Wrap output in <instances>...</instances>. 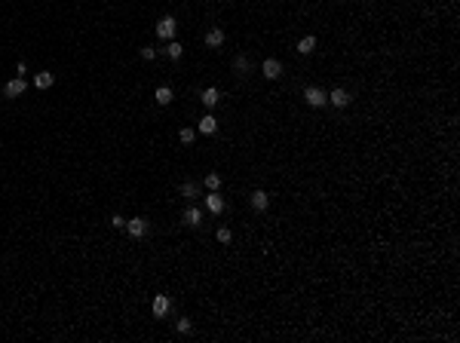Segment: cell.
I'll list each match as a JSON object with an SVG mask.
<instances>
[{
  "label": "cell",
  "mask_w": 460,
  "mask_h": 343,
  "mask_svg": "<svg viewBox=\"0 0 460 343\" xmlns=\"http://www.w3.org/2000/svg\"><path fill=\"white\" fill-rule=\"evenodd\" d=\"M304 101L310 107H325L328 104V92H325V89H319V86H307L304 89Z\"/></svg>",
  "instance_id": "6da1fadb"
},
{
  "label": "cell",
  "mask_w": 460,
  "mask_h": 343,
  "mask_svg": "<svg viewBox=\"0 0 460 343\" xmlns=\"http://www.w3.org/2000/svg\"><path fill=\"white\" fill-rule=\"evenodd\" d=\"M175 31H178V22H175L172 15H163V19L156 22V37L160 40H175Z\"/></svg>",
  "instance_id": "7a4b0ae2"
},
{
  "label": "cell",
  "mask_w": 460,
  "mask_h": 343,
  "mask_svg": "<svg viewBox=\"0 0 460 343\" xmlns=\"http://www.w3.org/2000/svg\"><path fill=\"white\" fill-rule=\"evenodd\" d=\"M129 233L132 239H141V236H148V230H151V224H148V218H129L126 221V227H123Z\"/></svg>",
  "instance_id": "3957f363"
},
{
  "label": "cell",
  "mask_w": 460,
  "mask_h": 343,
  "mask_svg": "<svg viewBox=\"0 0 460 343\" xmlns=\"http://www.w3.org/2000/svg\"><path fill=\"white\" fill-rule=\"evenodd\" d=\"M249 203H252L255 211H267V208H270V193H267V190H252Z\"/></svg>",
  "instance_id": "277c9868"
},
{
  "label": "cell",
  "mask_w": 460,
  "mask_h": 343,
  "mask_svg": "<svg viewBox=\"0 0 460 343\" xmlns=\"http://www.w3.org/2000/svg\"><path fill=\"white\" fill-rule=\"evenodd\" d=\"M261 70H264V77H267V80H279L282 77V62L279 59H267V62L261 65Z\"/></svg>",
  "instance_id": "5b68a950"
},
{
  "label": "cell",
  "mask_w": 460,
  "mask_h": 343,
  "mask_svg": "<svg viewBox=\"0 0 460 343\" xmlns=\"http://www.w3.org/2000/svg\"><path fill=\"white\" fill-rule=\"evenodd\" d=\"M3 95H6V98H19V95H25V77L9 80V83L3 86Z\"/></svg>",
  "instance_id": "8992f818"
},
{
  "label": "cell",
  "mask_w": 460,
  "mask_h": 343,
  "mask_svg": "<svg viewBox=\"0 0 460 343\" xmlns=\"http://www.w3.org/2000/svg\"><path fill=\"white\" fill-rule=\"evenodd\" d=\"M353 98H350V92L347 89H331L328 92V104H334V107H347Z\"/></svg>",
  "instance_id": "52a82bcc"
},
{
  "label": "cell",
  "mask_w": 460,
  "mask_h": 343,
  "mask_svg": "<svg viewBox=\"0 0 460 343\" xmlns=\"http://www.w3.org/2000/svg\"><path fill=\"white\" fill-rule=\"evenodd\" d=\"M197 132H203V135H215V132H218V120L212 117V114H206V117L197 123Z\"/></svg>",
  "instance_id": "ba28073f"
},
{
  "label": "cell",
  "mask_w": 460,
  "mask_h": 343,
  "mask_svg": "<svg viewBox=\"0 0 460 343\" xmlns=\"http://www.w3.org/2000/svg\"><path fill=\"white\" fill-rule=\"evenodd\" d=\"M206 208L212 211V214H221L227 206H224V200H221V196H218V190H212L209 196H206Z\"/></svg>",
  "instance_id": "9c48e42d"
},
{
  "label": "cell",
  "mask_w": 460,
  "mask_h": 343,
  "mask_svg": "<svg viewBox=\"0 0 460 343\" xmlns=\"http://www.w3.org/2000/svg\"><path fill=\"white\" fill-rule=\"evenodd\" d=\"M169 306H172V303H169V297H166V294H156L151 310H153V316H156V319H163V316L169 313Z\"/></svg>",
  "instance_id": "30bf717a"
},
{
  "label": "cell",
  "mask_w": 460,
  "mask_h": 343,
  "mask_svg": "<svg viewBox=\"0 0 460 343\" xmlns=\"http://www.w3.org/2000/svg\"><path fill=\"white\" fill-rule=\"evenodd\" d=\"M184 224H187V227H200V224H203V211H200L197 206L184 208Z\"/></svg>",
  "instance_id": "8fae6325"
},
{
  "label": "cell",
  "mask_w": 460,
  "mask_h": 343,
  "mask_svg": "<svg viewBox=\"0 0 460 343\" xmlns=\"http://www.w3.org/2000/svg\"><path fill=\"white\" fill-rule=\"evenodd\" d=\"M200 101H203L206 107H215V104L221 101V92H218L215 86H209V89H203V95H200Z\"/></svg>",
  "instance_id": "7c38bea8"
},
{
  "label": "cell",
  "mask_w": 460,
  "mask_h": 343,
  "mask_svg": "<svg viewBox=\"0 0 460 343\" xmlns=\"http://www.w3.org/2000/svg\"><path fill=\"white\" fill-rule=\"evenodd\" d=\"M163 56H169V59L175 62V59H181V56H184V46H181V43H175V40H166Z\"/></svg>",
  "instance_id": "4fadbf2b"
},
{
  "label": "cell",
  "mask_w": 460,
  "mask_h": 343,
  "mask_svg": "<svg viewBox=\"0 0 460 343\" xmlns=\"http://www.w3.org/2000/svg\"><path fill=\"white\" fill-rule=\"evenodd\" d=\"M224 43V31L221 28H212L209 34H206V46H212V49H218Z\"/></svg>",
  "instance_id": "5bb4252c"
},
{
  "label": "cell",
  "mask_w": 460,
  "mask_h": 343,
  "mask_svg": "<svg viewBox=\"0 0 460 343\" xmlns=\"http://www.w3.org/2000/svg\"><path fill=\"white\" fill-rule=\"evenodd\" d=\"M153 98H156V104H172V89L169 86H160V89H156V92H153Z\"/></svg>",
  "instance_id": "9a60e30c"
},
{
  "label": "cell",
  "mask_w": 460,
  "mask_h": 343,
  "mask_svg": "<svg viewBox=\"0 0 460 343\" xmlns=\"http://www.w3.org/2000/svg\"><path fill=\"white\" fill-rule=\"evenodd\" d=\"M52 83H56V77H52L49 70H43V74H37V77H34V86H37V89H49Z\"/></svg>",
  "instance_id": "2e32d148"
},
{
  "label": "cell",
  "mask_w": 460,
  "mask_h": 343,
  "mask_svg": "<svg viewBox=\"0 0 460 343\" xmlns=\"http://www.w3.org/2000/svg\"><path fill=\"white\" fill-rule=\"evenodd\" d=\"M313 49H316V37H313V34H310V37H304V40L298 43V52H301V56H310Z\"/></svg>",
  "instance_id": "e0dca14e"
},
{
  "label": "cell",
  "mask_w": 460,
  "mask_h": 343,
  "mask_svg": "<svg viewBox=\"0 0 460 343\" xmlns=\"http://www.w3.org/2000/svg\"><path fill=\"white\" fill-rule=\"evenodd\" d=\"M178 193L187 196V200H193V196H197V184H193V181H184V184L178 187Z\"/></svg>",
  "instance_id": "ac0fdd59"
},
{
  "label": "cell",
  "mask_w": 460,
  "mask_h": 343,
  "mask_svg": "<svg viewBox=\"0 0 460 343\" xmlns=\"http://www.w3.org/2000/svg\"><path fill=\"white\" fill-rule=\"evenodd\" d=\"M215 236H218V242H221V245H230V242H233V233H230L227 227H218Z\"/></svg>",
  "instance_id": "d6986e66"
},
{
  "label": "cell",
  "mask_w": 460,
  "mask_h": 343,
  "mask_svg": "<svg viewBox=\"0 0 460 343\" xmlns=\"http://www.w3.org/2000/svg\"><path fill=\"white\" fill-rule=\"evenodd\" d=\"M178 138H181V144H193V138H197V129H181Z\"/></svg>",
  "instance_id": "ffe728a7"
},
{
  "label": "cell",
  "mask_w": 460,
  "mask_h": 343,
  "mask_svg": "<svg viewBox=\"0 0 460 343\" xmlns=\"http://www.w3.org/2000/svg\"><path fill=\"white\" fill-rule=\"evenodd\" d=\"M206 187H209V190H218V187H221V178H218L215 172H212V175H206Z\"/></svg>",
  "instance_id": "44dd1931"
},
{
  "label": "cell",
  "mask_w": 460,
  "mask_h": 343,
  "mask_svg": "<svg viewBox=\"0 0 460 343\" xmlns=\"http://www.w3.org/2000/svg\"><path fill=\"white\" fill-rule=\"evenodd\" d=\"M233 68H236V70H249V68H252V62L245 59V56H236V59H233Z\"/></svg>",
  "instance_id": "7402d4cb"
},
{
  "label": "cell",
  "mask_w": 460,
  "mask_h": 343,
  "mask_svg": "<svg viewBox=\"0 0 460 343\" xmlns=\"http://www.w3.org/2000/svg\"><path fill=\"white\" fill-rule=\"evenodd\" d=\"M175 328H178V334H190L193 325H190V319H178V325H175Z\"/></svg>",
  "instance_id": "603a6c76"
},
{
  "label": "cell",
  "mask_w": 460,
  "mask_h": 343,
  "mask_svg": "<svg viewBox=\"0 0 460 343\" xmlns=\"http://www.w3.org/2000/svg\"><path fill=\"white\" fill-rule=\"evenodd\" d=\"M111 227H114V230H123V227H126V218H123V214H114V218H111Z\"/></svg>",
  "instance_id": "cb8c5ba5"
},
{
  "label": "cell",
  "mask_w": 460,
  "mask_h": 343,
  "mask_svg": "<svg viewBox=\"0 0 460 343\" xmlns=\"http://www.w3.org/2000/svg\"><path fill=\"white\" fill-rule=\"evenodd\" d=\"M141 59H145V62L156 59V49H153V46H145V49H141Z\"/></svg>",
  "instance_id": "d4e9b609"
}]
</instances>
